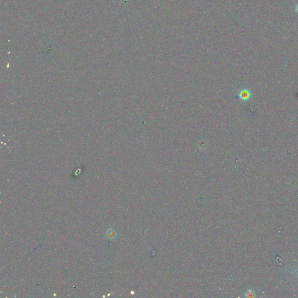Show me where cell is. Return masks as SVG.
<instances>
[{"label": "cell", "instance_id": "obj_1", "mask_svg": "<svg viewBox=\"0 0 298 298\" xmlns=\"http://www.w3.org/2000/svg\"><path fill=\"white\" fill-rule=\"evenodd\" d=\"M250 96H251V93L249 90H248L247 89H245V90H243L242 91H241V92L239 94V97H241V98L242 99V100H245V101L249 100V99L250 98Z\"/></svg>", "mask_w": 298, "mask_h": 298}, {"label": "cell", "instance_id": "obj_2", "mask_svg": "<svg viewBox=\"0 0 298 298\" xmlns=\"http://www.w3.org/2000/svg\"><path fill=\"white\" fill-rule=\"evenodd\" d=\"M253 295V293L251 290H249L248 292H247L246 294V296L247 297H252V295Z\"/></svg>", "mask_w": 298, "mask_h": 298}, {"label": "cell", "instance_id": "obj_3", "mask_svg": "<svg viewBox=\"0 0 298 298\" xmlns=\"http://www.w3.org/2000/svg\"><path fill=\"white\" fill-rule=\"evenodd\" d=\"M295 11H296V13L298 14V4H297L295 7Z\"/></svg>", "mask_w": 298, "mask_h": 298}]
</instances>
